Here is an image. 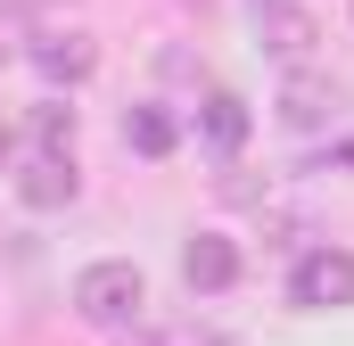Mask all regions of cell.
<instances>
[{
    "instance_id": "6da1fadb",
    "label": "cell",
    "mask_w": 354,
    "mask_h": 346,
    "mask_svg": "<svg viewBox=\"0 0 354 346\" xmlns=\"http://www.w3.org/2000/svg\"><path fill=\"white\" fill-rule=\"evenodd\" d=\"M140 305H149L140 264L107 256V264H83V272H75V313L99 322V330H132V322H140Z\"/></svg>"
},
{
    "instance_id": "7a4b0ae2",
    "label": "cell",
    "mask_w": 354,
    "mask_h": 346,
    "mask_svg": "<svg viewBox=\"0 0 354 346\" xmlns=\"http://www.w3.org/2000/svg\"><path fill=\"white\" fill-rule=\"evenodd\" d=\"M288 297H297L305 313H338V305H354V256H346V248H313V256H297Z\"/></svg>"
},
{
    "instance_id": "3957f363",
    "label": "cell",
    "mask_w": 354,
    "mask_h": 346,
    "mask_svg": "<svg viewBox=\"0 0 354 346\" xmlns=\"http://www.w3.org/2000/svg\"><path fill=\"white\" fill-rule=\"evenodd\" d=\"M256 33H264L272 58H305V50L322 42V17H313L305 0H256Z\"/></svg>"
},
{
    "instance_id": "277c9868",
    "label": "cell",
    "mask_w": 354,
    "mask_h": 346,
    "mask_svg": "<svg viewBox=\"0 0 354 346\" xmlns=\"http://www.w3.org/2000/svg\"><path fill=\"white\" fill-rule=\"evenodd\" d=\"M330 116H338V83H330V75L297 66V75L280 83V124H288V132H322Z\"/></svg>"
},
{
    "instance_id": "5b68a950",
    "label": "cell",
    "mask_w": 354,
    "mask_h": 346,
    "mask_svg": "<svg viewBox=\"0 0 354 346\" xmlns=\"http://www.w3.org/2000/svg\"><path fill=\"white\" fill-rule=\"evenodd\" d=\"M181 280H189L198 297H223V289L239 280V248H231L223 231H198V239L181 248Z\"/></svg>"
},
{
    "instance_id": "8992f818",
    "label": "cell",
    "mask_w": 354,
    "mask_h": 346,
    "mask_svg": "<svg viewBox=\"0 0 354 346\" xmlns=\"http://www.w3.org/2000/svg\"><path fill=\"white\" fill-rule=\"evenodd\" d=\"M248 124H256V116H248L239 91H206V99H198V140H206L214 157H239V149H248Z\"/></svg>"
},
{
    "instance_id": "52a82bcc",
    "label": "cell",
    "mask_w": 354,
    "mask_h": 346,
    "mask_svg": "<svg viewBox=\"0 0 354 346\" xmlns=\"http://www.w3.org/2000/svg\"><path fill=\"white\" fill-rule=\"evenodd\" d=\"M75 190H83V181H75V157H41V149H33V157L17 165V198L41 206V215H50V206H75Z\"/></svg>"
},
{
    "instance_id": "ba28073f",
    "label": "cell",
    "mask_w": 354,
    "mask_h": 346,
    "mask_svg": "<svg viewBox=\"0 0 354 346\" xmlns=\"http://www.w3.org/2000/svg\"><path fill=\"white\" fill-rule=\"evenodd\" d=\"M33 66H41V83H83L91 66H99V50H91V33H41L33 42Z\"/></svg>"
},
{
    "instance_id": "9c48e42d",
    "label": "cell",
    "mask_w": 354,
    "mask_h": 346,
    "mask_svg": "<svg viewBox=\"0 0 354 346\" xmlns=\"http://www.w3.org/2000/svg\"><path fill=\"white\" fill-rule=\"evenodd\" d=\"M181 124L174 107H124V149H140V157H174Z\"/></svg>"
},
{
    "instance_id": "30bf717a",
    "label": "cell",
    "mask_w": 354,
    "mask_h": 346,
    "mask_svg": "<svg viewBox=\"0 0 354 346\" xmlns=\"http://www.w3.org/2000/svg\"><path fill=\"white\" fill-rule=\"evenodd\" d=\"M33 149L41 157H75V107L66 99H41L33 107Z\"/></svg>"
},
{
    "instance_id": "8fae6325",
    "label": "cell",
    "mask_w": 354,
    "mask_h": 346,
    "mask_svg": "<svg viewBox=\"0 0 354 346\" xmlns=\"http://www.w3.org/2000/svg\"><path fill=\"white\" fill-rule=\"evenodd\" d=\"M124 346H165V338H157V330H140V322H132V330H124Z\"/></svg>"
},
{
    "instance_id": "7c38bea8",
    "label": "cell",
    "mask_w": 354,
    "mask_h": 346,
    "mask_svg": "<svg viewBox=\"0 0 354 346\" xmlns=\"http://www.w3.org/2000/svg\"><path fill=\"white\" fill-rule=\"evenodd\" d=\"M174 346H223V338H214V330H189V338H174Z\"/></svg>"
},
{
    "instance_id": "4fadbf2b",
    "label": "cell",
    "mask_w": 354,
    "mask_h": 346,
    "mask_svg": "<svg viewBox=\"0 0 354 346\" xmlns=\"http://www.w3.org/2000/svg\"><path fill=\"white\" fill-rule=\"evenodd\" d=\"M8 157H17V132H8V124H0V165H8Z\"/></svg>"
},
{
    "instance_id": "5bb4252c",
    "label": "cell",
    "mask_w": 354,
    "mask_h": 346,
    "mask_svg": "<svg viewBox=\"0 0 354 346\" xmlns=\"http://www.w3.org/2000/svg\"><path fill=\"white\" fill-rule=\"evenodd\" d=\"M25 8H58V0H25Z\"/></svg>"
}]
</instances>
